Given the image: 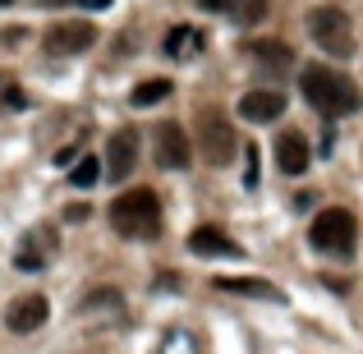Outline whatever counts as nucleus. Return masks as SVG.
I'll return each mask as SVG.
<instances>
[{
	"instance_id": "1a4fd4ad",
	"label": "nucleus",
	"mask_w": 363,
	"mask_h": 354,
	"mask_svg": "<svg viewBox=\"0 0 363 354\" xmlns=\"http://www.w3.org/2000/svg\"><path fill=\"white\" fill-rule=\"evenodd\" d=\"M240 116L248 124H272V120L285 116V97L276 88H253V92H244V97H240Z\"/></svg>"
},
{
	"instance_id": "20e7f679",
	"label": "nucleus",
	"mask_w": 363,
	"mask_h": 354,
	"mask_svg": "<svg viewBox=\"0 0 363 354\" xmlns=\"http://www.w3.org/2000/svg\"><path fill=\"white\" fill-rule=\"evenodd\" d=\"M308 37L322 46L327 55H336V60H345V55H354V33H350V14L340 5H318L308 9Z\"/></svg>"
},
{
	"instance_id": "423d86ee",
	"label": "nucleus",
	"mask_w": 363,
	"mask_h": 354,
	"mask_svg": "<svg viewBox=\"0 0 363 354\" xmlns=\"http://www.w3.org/2000/svg\"><path fill=\"white\" fill-rule=\"evenodd\" d=\"M42 42H46V51H51V55H83L92 42H97V28L69 18V23H51Z\"/></svg>"
},
{
	"instance_id": "2eb2a0df",
	"label": "nucleus",
	"mask_w": 363,
	"mask_h": 354,
	"mask_svg": "<svg viewBox=\"0 0 363 354\" xmlns=\"http://www.w3.org/2000/svg\"><path fill=\"white\" fill-rule=\"evenodd\" d=\"M216 290H225V294H248V299H285L281 290H276L272 281H257V276H216Z\"/></svg>"
},
{
	"instance_id": "7ed1b4c3",
	"label": "nucleus",
	"mask_w": 363,
	"mask_h": 354,
	"mask_svg": "<svg viewBox=\"0 0 363 354\" xmlns=\"http://www.w3.org/2000/svg\"><path fill=\"white\" fill-rule=\"evenodd\" d=\"M354 239H359V221L345 207H327V212H318L313 226H308V244L318 248V253H331V258L354 253Z\"/></svg>"
},
{
	"instance_id": "412c9836",
	"label": "nucleus",
	"mask_w": 363,
	"mask_h": 354,
	"mask_svg": "<svg viewBox=\"0 0 363 354\" xmlns=\"http://www.w3.org/2000/svg\"><path fill=\"white\" fill-rule=\"evenodd\" d=\"M244 0H198V9H207V14H235Z\"/></svg>"
},
{
	"instance_id": "4468645a",
	"label": "nucleus",
	"mask_w": 363,
	"mask_h": 354,
	"mask_svg": "<svg viewBox=\"0 0 363 354\" xmlns=\"http://www.w3.org/2000/svg\"><path fill=\"white\" fill-rule=\"evenodd\" d=\"M189 248H194L198 258H235L240 253V244L225 231H216V226H198V231L189 235Z\"/></svg>"
},
{
	"instance_id": "f257e3e1",
	"label": "nucleus",
	"mask_w": 363,
	"mask_h": 354,
	"mask_svg": "<svg viewBox=\"0 0 363 354\" xmlns=\"http://www.w3.org/2000/svg\"><path fill=\"white\" fill-rule=\"evenodd\" d=\"M299 92H303V101H308L313 111H322V116H331V120L336 116H354V111L363 106L354 79L340 74V70H331V65H303Z\"/></svg>"
},
{
	"instance_id": "5701e85b",
	"label": "nucleus",
	"mask_w": 363,
	"mask_h": 354,
	"mask_svg": "<svg viewBox=\"0 0 363 354\" xmlns=\"http://www.w3.org/2000/svg\"><path fill=\"white\" fill-rule=\"evenodd\" d=\"M244 184H257V148H244Z\"/></svg>"
},
{
	"instance_id": "f8f14e48",
	"label": "nucleus",
	"mask_w": 363,
	"mask_h": 354,
	"mask_svg": "<svg viewBox=\"0 0 363 354\" xmlns=\"http://www.w3.org/2000/svg\"><path fill=\"white\" fill-rule=\"evenodd\" d=\"M308 161H313V148L299 129H285L281 138H276V166H281V175H303Z\"/></svg>"
},
{
	"instance_id": "aec40b11",
	"label": "nucleus",
	"mask_w": 363,
	"mask_h": 354,
	"mask_svg": "<svg viewBox=\"0 0 363 354\" xmlns=\"http://www.w3.org/2000/svg\"><path fill=\"white\" fill-rule=\"evenodd\" d=\"M257 18H267V0H244L235 9V23H257Z\"/></svg>"
},
{
	"instance_id": "f03ea898",
	"label": "nucleus",
	"mask_w": 363,
	"mask_h": 354,
	"mask_svg": "<svg viewBox=\"0 0 363 354\" xmlns=\"http://www.w3.org/2000/svg\"><path fill=\"white\" fill-rule=\"evenodd\" d=\"M111 226L124 239H157L161 235V198L152 189H129L111 203Z\"/></svg>"
},
{
	"instance_id": "b1692460",
	"label": "nucleus",
	"mask_w": 363,
	"mask_h": 354,
	"mask_svg": "<svg viewBox=\"0 0 363 354\" xmlns=\"http://www.w3.org/2000/svg\"><path fill=\"white\" fill-rule=\"evenodd\" d=\"M88 212H92L88 203H74V207H65V221H88Z\"/></svg>"
},
{
	"instance_id": "dca6fc26",
	"label": "nucleus",
	"mask_w": 363,
	"mask_h": 354,
	"mask_svg": "<svg viewBox=\"0 0 363 354\" xmlns=\"http://www.w3.org/2000/svg\"><path fill=\"white\" fill-rule=\"evenodd\" d=\"M198 51H203V33H198V28L179 23V28L166 33V55L170 60H189V55H198Z\"/></svg>"
},
{
	"instance_id": "393cba45",
	"label": "nucleus",
	"mask_w": 363,
	"mask_h": 354,
	"mask_svg": "<svg viewBox=\"0 0 363 354\" xmlns=\"http://www.w3.org/2000/svg\"><path fill=\"white\" fill-rule=\"evenodd\" d=\"M74 157H79V148H60V152H55V161H60V166H69Z\"/></svg>"
},
{
	"instance_id": "9b49d317",
	"label": "nucleus",
	"mask_w": 363,
	"mask_h": 354,
	"mask_svg": "<svg viewBox=\"0 0 363 354\" xmlns=\"http://www.w3.org/2000/svg\"><path fill=\"white\" fill-rule=\"evenodd\" d=\"M46 318H51V304H46V294H23V299H14V304H9V313H5L9 331H18V336L37 331Z\"/></svg>"
},
{
	"instance_id": "9d476101",
	"label": "nucleus",
	"mask_w": 363,
	"mask_h": 354,
	"mask_svg": "<svg viewBox=\"0 0 363 354\" xmlns=\"http://www.w3.org/2000/svg\"><path fill=\"white\" fill-rule=\"evenodd\" d=\"M51 253H55V231L42 226V231L23 235V244H18V253H14V267L18 272H42V267L51 262Z\"/></svg>"
},
{
	"instance_id": "4be33fe9",
	"label": "nucleus",
	"mask_w": 363,
	"mask_h": 354,
	"mask_svg": "<svg viewBox=\"0 0 363 354\" xmlns=\"http://www.w3.org/2000/svg\"><path fill=\"white\" fill-rule=\"evenodd\" d=\"M0 101H5V106H23V88L9 83V79H0Z\"/></svg>"
},
{
	"instance_id": "39448f33",
	"label": "nucleus",
	"mask_w": 363,
	"mask_h": 354,
	"mask_svg": "<svg viewBox=\"0 0 363 354\" xmlns=\"http://www.w3.org/2000/svg\"><path fill=\"white\" fill-rule=\"evenodd\" d=\"M198 152H203L212 166H225V161L240 152V138H235V124L221 116V111H203L198 116Z\"/></svg>"
},
{
	"instance_id": "6e6552de",
	"label": "nucleus",
	"mask_w": 363,
	"mask_h": 354,
	"mask_svg": "<svg viewBox=\"0 0 363 354\" xmlns=\"http://www.w3.org/2000/svg\"><path fill=\"white\" fill-rule=\"evenodd\" d=\"M133 166H138V129H116L106 143V170L111 179H124L133 175Z\"/></svg>"
},
{
	"instance_id": "0eeeda50",
	"label": "nucleus",
	"mask_w": 363,
	"mask_h": 354,
	"mask_svg": "<svg viewBox=\"0 0 363 354\" xmlns=\"http://www.w3.org/2000/svg\"><path fill=\"white\" fill-rule=\"evenodd\" d=\"M152 143H157V166H166V170H184L189 166V133L179 129L175 120H161L157 124V133H152Z\"/></svg>"
},
{
	"instance_id": "6ab92c4d",
	"label": "nucleus",
	"mask_w": 363,
	"mask_h": 354,
	"mask_svg": "<svg viewBox=\"0 0 363 354\" xmlns=\"http://www.w3.org/2000/svg\"><path fill=\"white\" fill-rule=\"evenodd\" d=\"M161 354H198V345H194V336H189V331H170L166 345H161Z\"/></svg>"
},
{
	"instance_id": "a211bd4d",
	"label": "nucleus",
	"mask_w": 363,
	"mask_h": 354,
	"mask_svg": "<svg viewBox=\"0 0 363 354\" xmlns=\"http://www.w3.org/2000/svg\"><path fill=\"white\" fill-rule=\"evenodd\" d=\"M97 179H101V161L97 157H79V166L69 170V184L74 189H92Z\"/></svg>"
},
{
	"instance_id": "f3484780",
	"label": "nucleus",
	"mask_w": 363,
	"mask_h": 354,
	"mask_svg": "<svg viewBox=\"0 0 363 354\" xmlns=\"http://www.w3.org/2000/svg\"><path fill=\"white\" fill-rule=\"evenodd\" d=\"M170 97V79H152V83H138V88L129 92L133 106H157V101Z\"/></svg>"
},
{
	"instance_id": "bb28decb",
	"label": "nucleus",
	"mask_w": 363,
	"mask_h": 354,
	"mask_svg": "<svg viewBox=\"0 0 363 354\" xmlns=\"http://www.w3.org/2000/svg\"><path fill=\"white\" fill-rule=\"evenodd\" d=\"M0 5H14V0H0Z\"/></svg>"
},
{
	"instance_id": "ddd939ff",
	"label": "nucleus",
	"mask_w": 363,
	"mask_h": 354,
	"mask_svg": "<svg viewBox=\"0 0 363 354\" xmlns=\"http://www.w3.org/2000/svg\"><path fill=\"white\" fill-rule=\"evenodd\" d=\"M244 51H248V60L262 65L267 74H285V70L294 65V51H290L285 42H276V37H257V42H248Z\"/></svg>"
},
{
	"instance_id": "a878e982",
	"label": "nucleus",
	"mask_w": 363,
	"mask_h": 354,
	"mask_svg": "<svg viewBox=\"0 0 363 354\" xmlns=\"http://www.w3.org/2000/svg\"><path fill=\"white\" fill-rule=\"evenodd\" d=\"M83 9H106V5H116V0H79Z\"/></svg>"
}]
</instances>
